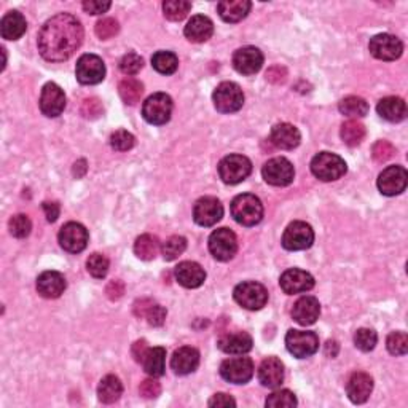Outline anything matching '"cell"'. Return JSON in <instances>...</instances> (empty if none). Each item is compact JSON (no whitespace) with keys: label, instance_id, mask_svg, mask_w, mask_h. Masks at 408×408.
I'll list each match as a JSON object with an SVG mask.
<instances>
[{"label":"cell","instance_id":"cell-2","mask_svg":"<svg viewBox=\"0 0 408 408\" xmlns=\"http://www.w3.org/2000/svg\"><path fill=\"white\" fill-rule=\"evenodd\" d=\"M231 216L239 225L254 226L262 222L263 204L252 193H243L231 202Z\"/></svg>","mask_w":408,"mask_h":408},{"label":"cell","instance_id":"cell-44","mask_svg":"<svg viewBox=\"0 0 408 408\" xmlns=\"http://www.w3.org/2000/svg\"><path fill=\"white\" fill-rule=\"evenodd\" d=\"M297 397L294 392H290L289 390H281L271 394L265 400V405L270 408H292L297 407Z\"/></svg>","mask_w":408,"mask_h":408},{"label":"cell","instance_id":"cell-55","mask_svg":"<svg viewBox=\"0 0 408 408\" xmlns=\"http://www.w3.org/2000/svg\"><path fill=\"white\" fill-rule=\"evenodd\" d=\"M110 2H98V0H89V2H83V10L89 15H102L110 9Z\"/></svg>","mask_w":408,"mask_h":408},{"label":"cell","instance_id":"cell-20","mask_svg":"<svg viewBox=\"0 0 408 408\" xmlns=\"http://www.w3.org/2000/svg\"><path fill=\"white\" fill-rule=\"evenodd\" d=\"M233 66L243 75H254L263 66L262 51L255 47H243L233 55Z\"/></svg>","mask_w":408,"mask_h":408},{"label":"cell","instance_id":"cell-21","mask_svg":"<svg viewBox=\"0 0 408 408\" xmlns=\"http://www.w3.org/2000/svg\"><path fill=\"white\" fill-rule=\"evenodd\" d=\"M373 391V380L368 373L364 372H355L351 375L348 385H346V392L348 397L353 404H365L372 396Z\"/></svg>","mask_w":408,"mask_h":408},{"label":"cell","instance_id":"cell-59","mask_svg":"<svg viewBox=\"0 0 408 408\" xmlns=\"http://www.w3.org/2000/svg\"><path fill=\"white\" fill-rule=\"evenodd\" d=\"M340 351V346H338V343H336L335 340H329L326 343V354L329 355V358H336V354H338Z\"/></svg>","mask_w":408,"mask_h":408},{"label":"cell","instance_id":"cell-35","mask_svg":"<svg viewBox=\"0 0 408 408\" xmlns=\"http://www.w3.org/2000/svg\"><path fill=\"white\" fill-rule=\"evenodd\" d=\"M123 385L115 375H107L98 386V397L102 404H114L121 397Z\"/></svg>","mask_w":408,"mask_h":408},{"label":"cell","instance_id":"cell-38","mask_svg":"<svg viewBox=\"0 0 408 408\" xmlns=\"http://www.w3.org/2000/svg\"><path fill=\"white\" fill-rule=\"evenodd\" d=\"M341 139L349 147H358L365 138V126L358 120H348L341 126Z\"/></svg>","mask_w":408,"mask_h":408},{"label":"cell","instance_id":"cell-58","mask_svg":"<svg viewBox=\"0 0 408 408\" xmlns=\"http://www.w3.org/2000/svg\"><path fill=\"white\" fill-rule=\"evenodd\" d=\"M147 351H148V346H147V341H145V340H139V341H136L134 345H133V349H131L134 360H136V362H139V364H140L142 360H144Z\"/></svg>","mask_w":408,"mask_h":408},{"label":"cell","instance_id":"cell-13","mask_svg":"<svg viewBox=\"0 0 408 408\" xmlns=\"http://www.w3.org/2000/svg\"><path fill=\"white\" fill-rule=\"evenodd\" d=\"M220 375L233 385H246L254 377V362L249 358H231L222 362Z\"/></svg>","mask_w":408,"mask_h":408},{"label":"cell","instance_id":"cell-56","mask_svg":"<svg viewBox=\"0 0 408 408\" xmlns=\"http://www.w3.org/2000/svg\"><path fill=\"white\" fill-rule=\"evenodd\" d=\"M207 405L216 407V408H220V407L228 408V407H236V402H235V399L228 396V394L220 392V394H216V396H212L209 399V402H207Z\"/></svg>","mask_w":408,"mask_h":408},{"label":"cell","instance_id":"cell-17","mask_svg":"<svg viewBox=\"0 0 408 408\" xmlns=\"http://www.w3.org/2000/svg\"><path fill=\"white\" fill-rule=\"evenodd\" d=\"M224 217V206L214 197L199 198L193 207V219L199 226H212Z\"/></svg>","mask_w":408,"mask_h":408},{"label":"cell","instance_id":"cell-48","mask_svg":"<svg viewBox=\"0 0 408 408\" xmlns=\"http://www.w3.org/2000/svg\"><path fill=\"white\" fill-rule=\"evenodd\" d=\"M387 351L392 355H405L408 351V336L404 332H392L386 340Z\"/></svg>","mask_w":408,"mask_h":408},{"label":"cell","instance_id":"cell-41","mask_svg":"<svg viewBox=\"0 0 408 408\" xmlns=\"http://www.w3.org/2000/svg\"><path fill=\"white\" fill-rule=\"evenodd\" d=\"M192 10V4L187 0H166L163 4L165 16L170 21H182Z\"/></svg>","mask_w":408,"mask_h":408},{"label":"cell","instance_id":"cell-45","mask_svg":"<svg viewBox=\"0 0 408 408\" xmlns=\"http://www.w3.org/2000/svg\"><path fill=\"white\" fill-rule=\"evenodd\" d=\"M377 343H378V335L372 329H359L354 335V345L364 353L373 351Z\"/></svg>","mask_w":408,"mask_h":408},{"label":"cell","instance_id":"cell-40","mask_svg":"<svg viewBox=\"0 0 408 408\" xmlns=\"http://www.w3.org/2000/svg\"><path fill=\"white\" fill-rule=\"evenodd\" d=\"M152 66L160 74L171 75L177 70L179 60L171 51H157L152 57Z\"/></svg>","mask_w":408,"mask_h":408},{"label":"cell","instance_id":"cell-49","mask_svg":"<svg viewBox=\"0 0 408 408\" xmlns=\"http://www.w3.org/2000/svg\"><path fill=\"white\" fill-rule=\"evenodd\" d=\"M94 31H96V35H98L101 40H109V38H112L118 34L120 26H118V21L114 18H104L101 19V21L96 23Z\"/></svg>","mask_w":408,"mask_h":408},{"label":"cell","instance_id":"cell-53","mask_svg":"<svg viewBox=\"0 0 408 408\" xmlns=\"http://www.w3.org/2000/svg\"><path fill=\"white\" fill-rule=\"evenodd\" d=\"M139 392L144 399H157L161 392V385L152 377L142 381L139 386Z\"/></svg>","mask_w":408,"mask_h":408},{"label":"cell","instance_id":"cell-51","mask_svg":"<svg viewBox=\"0 0 408 408\" xmlns=\"http://www.w3.org/2000/svg\"><path fill=\"white\" fill-rule=\"evenodd\" d=\"M394 153H396V148L387 140H378L372 148V157L377 163H385V161L392 158Z\"/></svg>","mask_w":408,"mask_h":408},{"label":"cell","instance_id":"cell-36","mask_svg":"<svg viewBox=\"0 0 408 408\" xmlns=\"http://www.w3.org/2000/svg\"><path fill=\"white\" fill-rule=\"evenodd\" d=\"M118 93L123 102L128 104V106H136L140 101L142 94H144V85L138 79L128 77V79L120 82Z\"/></svg>","mask_w":408,"mask_h":408},{"label":"cell","instance_id":"cell-19","mask_svg":"<svg viewBox=\"0 0 408 408\" xmlns=\"http://www.w3.org/2000/svg\"><path fill=\"white\" fill-rule=\"evenodd\" d=\"M280 286L287 295H297L305 294L308 290L314 287V277L311 276L308 271H303L299 268H292L284 271L280 280Z\"/></svg>","mask_w":408,"mask_h":408},{"label":"cell","instance_id":"cell-60","mask_svg":"<svg viewBox=\"0 0 408 408\" xmlns=\"http://www.w3.org/2000/svg\"><path fill=\"white\" fill-rule=\"evenodd\" d=\"M87 170H88V167H87V161H85V160L77 161L75 166H74V176H75L77 179H80V177L85 176Z\"/></svg>","mask_w":408,"mask_h":408},{"label":"cell","instance_id":"cell-33","mask_svg":"<svg viewBox=\"0 0 408 408\" xmlns=\"http://www.w3.org/2000/svg\"><path fill=\"white\" fill-rule=\"evenodd\" d=\"M377 110L381 118L391 123L402 121L407 116V104L402 98H397V96H390V98L381 99Z\"/></svg>","mask_w":408,"mask_h":408},{"label":"cell","instance_id":"cell-11","mask_svg":"<svg viewBox=\"0 0 408 408\" xmlns=\"http://www.w3.org/2000/svg\"><path fill=\"white\" fill-rule=\"evenodd\" d=\"M75 75L82 85H98L106 77V64L98 55H83L77 61Z\"/></svg>","mask_w":408,"mask_h":408},{"label":"cell","instance_id":"cell-27","mask_svg":"<svg viewBox=\"0 0 408 408\" xmlns=\"http://www.w3.org/2000/svg\"><path fill=\"white\" fill-rule=\"evenodd\" d=\"M258 380L265 387H280L284 381V364L277 358L265 359L258 368Z\"/></svg>","mask_w":408,"mask_h":408},{"label":"cell","instance_id":"cell-46","mask_svg":"<svg viewBox=\"0 0 408 408\" xmlns=\"http://www.w3.org/2000/svg\"><path fill=\"white\" fill-rule=\"evenodd\" d=\"M9 228H10L11 236L23 239L26 236H29V233L32 230V222L26 214H18V216H13L10 219Z\"/></svg>","mask_w":408,"mask_h":408},{"label":"cell","instance_id":"cell-50","mask_svg":"<svg viewBox=\"0 0 408 408\" xmlns=\"http://www.w3.org/2000/svg\"><path fill=\"white\" fill-rule=\"evenodd\" d=\"M144 67V60L138 53H126L120 61V70L126 75H136Z\"/></svg>","mask_w":408,"mask_h":408},{"label":"cell","instance_id":"cell-7","mask_svg":"<svg viewBox=\"0 0 408 408\" xmlns=\"http://www.w3.org/2000/svg\"><path fill=\"white\" fill-rule=\"evenodd\" d=\"M252 172V163L244 155H228L219 163V176L228 185L241 184Z\"/></svg>","mask_w":408,"mask_h":408},{"label":"cell","instance_id":"cell-47","mask_svg":"<svg viewBox=\"0 0 408 408\" xmlns=\"http://www.w3.org/2000/svg\"><path fill=\"white\" fill-rule=\"evenodd\" d=\"M136 144V138L131 134L125 131V129H118L112 136H110V145H112L114 150L116 152H128L131 150Z\"/></svg>","mask_w":408,"mask_h":408},{"label":"cell","instance_id":"cell-26","mask_svg":"<svg viewBox=\"0 0 408 408\" xmlns=\"http://www.w3.org/2000/svg\"><path fill=\"white\" fill-rule=\"evenodd\" d=\"M199 365V353L198 349L192 346L179 348L171 358V368L177 375L193 373Z\"/></svg>","mask_w":408,"mask_h":408},{"label":"cell","instance_id":"cell-28","mask_svg":"<svg viewBox=\"0 0 408 408\" xmlns=\"http://www.w3.org/2000/svg\"><path fill=\"white\" fill-rule=\"evenodd\" d=\"M185 37L193 43H203L209 40L214 34V24L207 16L197 15L193 16L189 23H187L184 29Z\"/></svg>","mask_w":408,"mask_h":408},{"label":"cell","instance_id":"cell-5","mask_svg":"<svg viewBox=\"0 0 408 408\" xmlns=\"http://www.w3.org/2000/svg\"><path fill=\"white\" fill-rule=\"evenodd\" d=\"M233 297H235V302L239 307L249 311H258L267 305L268 290L260 282L246 281L238 284L233 290Z\"/></svg>","mask_w":408,"mask_h":408},{"label":"cell","instance_id":"cell-6","mask_svg":"<svg viewBox=\"0 0 408 408\" xmlns=\"http://www.w3.org/2000/svg\"><path fill=\"white\" fill-rule=\"evenodd\" d=\"M172 114V99L166 93H155L148 96L144 106H142V116L150 125L160 126L166 125L171 120Z\"/></svg>","mask_w":408,"mask_h":408},{"label":"cell","instance_id":"cell-37","mask_svg":"<svg viewBox=\"0 0 408 408\" xmlns=\"http://www.w3.org/2000/svg\"><path fill=\"white\" fill-rule=\"evenodd\" d=\"M160 250V241L153 235H142L134 243V254L140 260H153Z\"/></svg>","mask_w":408,"mask_h":408},{"label":"cell","instance_id":"cell-14","mask_svg":"<svg viewBox=\"0 0 408 408\" xmlns=\"http://www.w3.org/2000/svg\"><path fill=\"white\" fill-rule=\"evenodd\" d=\"M368 50L380 61H396L404 53V43L396 35L378 34L368 43Z\"/></svg>","mask_w":408,"mask_h":408},{"label":"cell","instance_id":"cell-30","mask_svg":"<svg viewBox=\"0 0 408 408\" xmlns=\"http://www.w3.org/2000/svg\"><path fill=\"white\" fill-rule=\"evenodd\" d=\"M26 29H28V23L26 18L19 11H9L0 21V34L5 40H18L24 35Z\"/></svg>","mask_w":408,"mask_h":408},{"label":"cell","instance_id":"cell-10","mask_svg":"<svg viewBox=\"0 0 408 408\" xmlns=\"http://www.w3.org/2000/svg\"><path fill=\"white\" fill-rule=\"evenodd\" d=\"M209 250L219 262H228L238 252L236 235L230 228H219L209 236Z\"/></svg>","mask_w":408,"mask_h":408},{"label":"cell","instance_id":"cell-54","mask_svg":"<svg viewBox=\"0 0 408 408\" xmlns=\"http://www.w3.org/2000/svg\"><path fill=\"white\" fill-rule=\"evenodd\" d=\"M106 294L110 300H120L123 294H125V284H123L120 280L110 281L106 287Z\"/></svg>","mask_w":408,"mask_h":408},{"label":"cell","instance_id":"cell-1","mask_svg":"<svg viewBox=\"0 0 408 408\" xmlns=\"http://www.w3.org/2000/svg\"><path fill=\"white\" fill-rule=\"evenodd\" d=\"M82 42L83 26L69 13H57L50 18L37 38L38 51L50 62L67 61L80 48Z\"/></svg>","mask_w":408,"mask_h":408},{"label":"cell","instance_id":"cell-57","mask_svg":"<svg viewBox=\"0 0 408 408\" xmlns=\"http://www.w3.org/2000/svg\"><path fill=\"white\" fill-rule=\"evenodd\" d=\"M42 207H43V212H45V216H47L48 222H51V224L56 222L57 217H60V212H61L60 204L55 203V202H45L42 204Z\"/></svg>","mask_w":408,"mask_h":408},{"label":"cell","instance_id":"cell-4","mask_svg":"<svg viewBox=\"0 0 408 408\" xmlns=\"http://www.w3.org/2000/svg\"><path fill=\"white\" fill-rule=\"evenodd\" d=\"M214 107L220 114H233L238 112L244 104V93L241 87L235 82H224L214 89L212 94Z\"/></svg>","mask_w":408,"mask_h":408},{"label":"cell","instance_id":"cell-12","mask_svg":"<svg viewBox=\"0 0 408 408\" xmlns=\"http://www.w3.org/2000/svg\"><path fill=\"white\" fill-rule=\"evenodd\" d=\"M314 243V231L311 225L302 220L290 224L282 235V246L287 250H305Z\"/></svg>","mask_w":408,"mask_h":408},{"label":"cell","instance_id":"cell-23","mask_svg":"<svg viewBox=\"0 0 408 408\" xmlns=\"http://www.w3.org/2000/svg\"><path fill=\"white\" fill-rule=\"evenodd\" d=\"M270 140L273 142V145H276L281 150H294L300 145L302 134L299 129L290 123H280V125L273 126L270 134Z\"/></svg>","mask_w":408,"mask_h":408},{"label":"cell","instance_id":"cell-42","mask_svg":"<svg viewBox=\"0 0 408 408\" xmlns=\"http://www.w3.org/2000/svg\"><path fill=\"white\" fill-rule=\"evenodd\" d=\"M187 249V239L184 236H171L166 239V243L161 246V254H163L165 260L172 262L184 254Z\"/></svg>","mask_w":408,"mask_h":408},{"label":"cell","instance_id":"cell-16","mask_svg":"<svg viewBox=\"0 0 408 408\" xmlns=\"http://www.w3.org/2000/svg\"><path fill=\"white\" fill-rule=\"evenodd\" d=\"M408 174L404 166H390L380 174L378 189L386 197H396L405 192Z\"/></svg>","mask_w":408,"mask_h":408},{"label":"cell","instance_id":"cell-24","mask_svg":"<svg viewBox=\"0 0 408 408\" xmlns=\"http://www.w3.org/2000/svg\"><path fill=\"white\" fill-rule=\"evenodd\" d=\"M176 281L187 289H197L206 281V271L197 262H182L176 267Z\"/></svg>","mask_w":408,"mask_h":408},{"label":"cell","instance_id":"cell-18","mask_svg":"<svg viewBox=\"0 0 408 408\" xmlns=\"http://www.w3.org/2000/svg\"><path fill=\"white\" fill-rule=\"evenodd\" d=\"M40 110L45 116L55 118L60 116L64 109H66V94H64L62 88L56 83H47L43 87L40 94Z\"/></svg>","mask_w":408,"mask_h":408},{"label":"cell","instance_id":"cell-29","mask_svg":"<svg viewBox=\"0 0 408 408\" xmlns=\"http://www.w3.org/2000/svg\"><path fill=\"white\" fill-rule=\"evenodd\" d=\"M252 336L248 332L226 333L219 340V348L226 354H246L252 349Z\"/></svg>","mask_w":408,"mask_h":408},{"label":"cell","instance_id":"cell-34","mask_svg":"<svg viewBox=\"0 0 408 408\" xmlns=\"http://www.w3.org/2000/svg\"><path fill=\"white\" fill-rule=\"evenodd\" d=\"M142 365H144V370L148 377H163L166 370V349L161 346L148 348L145 358L142 360Z\"/></svg>","mask_w":408,"mask_h":408},{"label":"cell","instance_id":"cell-25","mask_svg":"<svg viewBox=\"0 0 408 408\" xmlns=\"http://www.w3.org/2000/svg\"><path fill=\"white\" fill-rule=\"evenodd\" d=\"M321 314V305L319 300L316 297H302L300 300L295 302V305L292 308V317L295 322H299L300 326H311L317 319H319Z\"/></svg>","mask_w":408,"mask_h":408},{"label":"cell","instance_id":"cell-31","mask_svg":"<svg viewBox=\"0 0 408 408\" xmlns=\"http://www.w3.org/2000/svg\"><path fill=\"white\" fill-rule=\"evenodd\" d=\"M250 9L252 4L249 0H224L217 5L219 15L225 23H239L248 16Z\"/></svg>","mask_w":408,"mask_h":408},{"label":"cell","instance_id":"cell-32","mask_svg":"<svg viewBox=\"0 0 408 408\" xmlns=\"http://www.w3.org/2000/svg\"><path fill=\"white\" fill-rule=\"evenodd\" d=\"M134 314L138 317H145L147 322L153 327L163 326L166 319V309L148 299H142L134 303Z\"/></svg>","mask_w":408,"mask_h":408},{"label":"cell","instance_id":"cell-39","mask_svg":"<svg viewBox=\"0 0 408 408\" xmlns=\"http://www.w3.org/2000/svg\"><path fill=\"white\" fill-rule=\"evenodd\" d=\"M338 109L343 115L351 116V118H362L368 114L367 101L359 98V96H348V98L341 99Z\"/></svg>","mask_w":408,"mask_h":408},{"label":"cell","instance_id":"cell-3","mask_svg":"<svg viewBox=\"0 0 408 408\" xmlns=\"http://www.w3.org/2000/svg\"><path fill=\"white\" fill-rule=\"evenodd\" d=\"M348 166L345 160L338 155L330 152H321L311 161V172L322 180V182H332L345 176Z\"/></svg>","mask_w":408,"mask_h":408},{"label":"cell","instance_id":"cell-22","mask_svg":"<svg viewBox=\"0 0 408 408\" xmlns=\"http://www.w3.org/2000/svg\"><path fill=\"white\" fill-rule=\"evenodd\" d=\"M66 287V277H64L60 271H43V273L37 277V292L40 294L43 299H60Z\"/></svg>","mask_w":408,"mask_h":408},{"label":"cell","instance_id":"cell-52","mask_svg":"<svg viewBox=\"0 0 408 408\" xmlns=\"http://www.w3.org/2000/svg\"><path fill=\"white\" fill-rule=\"evenodd\" d=\"M102 112H104L102 102L98 98H87L82 102V115L85 116V118L94 120L101 116Z\"/></svg>","mask_w":408,"mask_h":408},{"label":"cell","instance_id":"cell-9","mask_svg":"<svg viewBox=\"0 0 408 408\" xmlns=\"http://www.w3.org/2000/svg\"><path fill=\"white\" fill-rule=\"evenodd\" d=\"M265 182L273 187H287L294 182L295 170L287 158L277 157L267 161L262 167Z\"/></svg>","mask_w":408,"mask_h":408},{"label":"cell","instance_id":"cell-43","mask_svg":"<svg viewBox=\"0 0 408 408\" xmlns=\"http://www.w3.org/2000/svg\"><path fill=\"white\" fill-rule=\"evenodd\" d=\"M109 267H110L109 258L106 255L98 254V252L89 255V258L87 260L88 273L96 277V280H104L109 273Z\"/></svg>","mask_w":408,"mask_h":408},{"label":"cell","instance_id":"cell-8","mask_svg":"<svg viewBox=\"0 0 408 408\" xmlns=\"http://www.w3.org/2000/svg\"><path fill=\"white\" fill-rule=\"evenodd\" d=\"M287 351L297 359H307L319 349V338L308 330H289L286 335Z\"/></svg>","mask_w":408,"mask_h":408},{"label":"cell","instance_id":"cell-15","mask_svg":"<svg viewBox=\"0 0 408 408\" xmlns=\"http://www.w3.org/2000/svg\"><path fill=\"white\" fill-rule=\"evenodd\" d=\"M88 239V230L82 224L77 222L66 224L61 228L60 235H57L60 246L66 252H70V254H80L82 250H85Z\"/></svg>","mask_w":408,"mask_h":408}]
</instances>
